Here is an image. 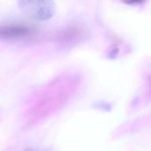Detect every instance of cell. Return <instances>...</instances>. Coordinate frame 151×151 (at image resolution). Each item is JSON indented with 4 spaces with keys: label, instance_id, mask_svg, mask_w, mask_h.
<instances>
[{
    "label": "cell",
    "instance_id": "cell-1",
    "mask_svg": "<svg viewBox=\"0 0 151 151\" xmlns=\"http://www.w3.org/2000/svg\"><path fill=\"white\" fill-rule=\"evenodd\" d=\"M18 4L23 13L38 21L50 20L56 11L53 0H18Z\"/></svg>",
    "mask_w": 151,
    "mask_h": 151
},
{
    "label": "cell",
    "instance_id": "cell-2",
    "mask_svg": "<svg viewBox=\"0 0 151 151\" xmlns=\"http://www.w3.org/2000/svg\"><path fill=\"white\" fill-rule=\"evenodd\" d=\"M33 28L23 23H11L0 27V37L3 39H19L29 36Z\"/></svg>",
    "mask_w": 151,
    "mask_h": 151
},
{
    "label": "cell",
    "instance_id": "cell-3",
    "mask_svg": "<svg viewBox=\"0 0 151 151\" xmlns=\"http://www.w3.org/2000/svg\"><path fill=\"white\" fill-rule=\"evenodd\" d=\"M145 0H123L124 3L127 4H142Z\"/></svg>",
    "mask_w": 151,
    "mask_h": 151
}]
</instances>
